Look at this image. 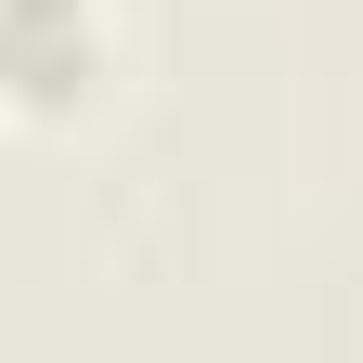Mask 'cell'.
<instances>
[{
    "instance_id": "obj_1",
    "label": "cell",
    "mask_w": 363,
    "mask_h": 363,
    "mask_svg": "<svg viewBox=\"0 0 363 363\" xmlns=\"http://www.w3.org/2000/svg\"><path fill=\"white\" fill-rule=\"evenodd\" d=\"M0 91L13 104H78L91 91V0H0Z\"/></svg>"
}]
</instances>
